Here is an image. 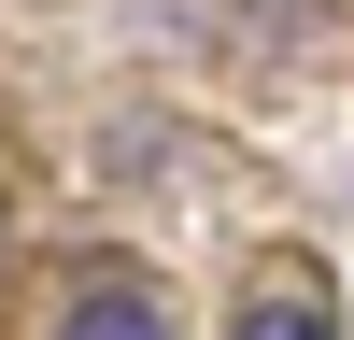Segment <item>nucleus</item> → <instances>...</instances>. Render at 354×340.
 <instances>
[{
  "mask_svg": "<svg viewBox=\"0 0 354 340\" xmlns=\"http://www.w3.org/2000/svg\"><path fill=\"white\" fill-rule=\"evenodd\" d=\"M57 340H170V312H156V283L100 270V283H71V312H57Z\"/></svg>",
  "mask_w": 354,
  "mask_h": 340,
  "instance_id": "f257e3e1",
  "label": "nucleus"
},
{
  "mask_svg": "<svg viewBox=\"0 0 354 340\" xmlns=\"http://www.w3.org/2000/svg\"><path fill=\"white\" fill-rule=\"evenodd\" d=\"M241 340H340V312H326V283H255Z\"/></svg>",
  "mask_w": 354,
  "mask_h": 340,
  "instance_id": "f03ea898",
  "label": "nucleus"
}]
</instances>
